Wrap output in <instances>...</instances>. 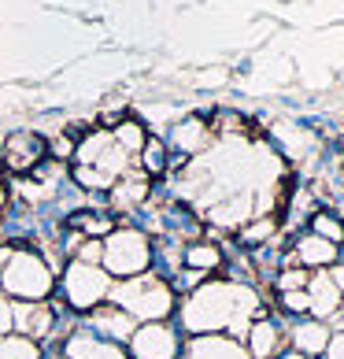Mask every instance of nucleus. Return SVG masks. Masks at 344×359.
Instances as JSON below:
<instances>
[{
  "label": "nucleus",
  "mask_w": 344,
  "mask_h": 359,
  "mask_svg": "<svg viewBox=\"0 0 344 359\" xmlns=\"http://www.w3.org/2000/svg\"><path fill=\"white\" fill-rule=\"evenodd\" d=\"M256 315H259V297L256 289L241 282H204L181 304V326L193 337L207 334L245 337L248 326L256 323Z\"/></svg>",
  "instance_id": "1"
},
{
  "label": "nucleus",
  "mask_w": 344,
  "mask_h": 359,
  "mask_svg": "<svg viewBox=\"0 0 344 359\" xmlns=\"http://www.w3.org/2000/svg\"><path fill=\"white\" fill-rule=\"evenodd\" d=\"M111 297H115V308H123L130 318H144V323H163L174 311V289L152 274H141V278H130V282L115 285Z\"/></svg>",
  "instance_id": "2"
},
{
  "label": "nucleus",
  "mask_w": 344,
  "mask_h": 359,
  "mask_svg": "<svg viewBox=\"0 0 344 359\" xmlns=\"http://www.w3.org/2000/svg\"><path fill=\"white\" fill-rule=\"evenodd\" d=\"M0 289L22 304H41L52 292V271L34 252H11V259L0 271Z\"/></svg>",
  "instance_id": "3"
},
{
  "label": "nucleus",
  "mask_w": 344,
  "mask_h": 359,
  "mask_svg": "<svg viewBox=\"0 0 344 359\" xmlns=\"http://www.w3.org/2000/svg\"><path fill=\"white\" fill-rule=\"evenodd\" d=\"M104 271H108L111 278H123V282H130V278H141L144 271H149L152 263V245L149 237H144L141 230H115L108 241H104Z\"/></svg>",
  "instance_id": "4"
},
{
  "label": "nucleus",
  "mask_w": 344,
  "mask_h": 359,
  "mask_svg": "<svg viewBox=\"0 0 344 359\" xmlns=\"http://www.w3.org/2000/svg\"><path fill=\"white\" fill-rule=\"evenodd\" d=\"M63 292H67L71 308L78 311H92L100 308L104 297H111V274L92 267V263H71L67 274H63Z\"/></svg>",
  "instance_id": "5"
},
{
  "label": "nucleus",
  "mask_w": 344,
  "mask_h": 359,
  "mask_svg": "<svg viewBox=\"0 0 344 359\" xmlns=\"http://www.w3.org/2000/svg\"><path fill=\"white\" fill-rule=\"evenodd\" d=\"M178 348H181L178 334L167 323H144V326L134 330V337H130L134 359H174Z\"/></svg>",
  "instance_id": "6"
},
{
  "label": "nucleus",
  "mask_w": 344,
  "mask_h": 359,
  "mask_svg": "<svg viewBox=\"0 0 344 359\" xmlns=\"http://www.w3.org/2000/svg\"><path fill=\"white\" fill-rule=\"evenodd\" d=\"M340 259V252H337V245H329L326 237H319V233H300L296 241H293V263L296 267H303V271H326V267H333V263Z\"/></svg>",
  "instance_id": "7"
},
{
  "label": "nucleus",
  "mask_w": 344,
  "mask_h": 359,
  "mask_svg": "<svg viewBox=\"0 0 344 359\" xmlns=\"http://www.w3.org/2000/svg\"><path fill=\"white\" fill-rule=\"evenodd\" d=\"M45 159V141L37 137V134H26V130H19V134H11L4 141V163L11 170H34L37 163Z\"/></svg>",
  "instance_id": "8"
},
{
  "label": "nucleus",
  "mask_w": 344,
  "mask_h": 359,
  "mask_svg": "<svg viewBox=\"0 0 344 359\" xmlns=\"http://www.w3.org/2000/svg\"><path fill=\"white\" fill-rule=\"evenodd\" d=\"M329 337H333V330H329L326 323H319V318H300V323H296L293 330H289L293 352H300V355H311V359L326 355V348H329Z\"/></svg>",
  "instance_id": "9"
},
{
  "label": "nucleus",
  "mask_w": 344,
  "mask_h": 359,
  "mask_svg": "<svg viewBox=\"0 0 344 359\" xmlns=\"http://www.w3.org/2000/svg\"><path fill=\"white\" fill-rule=\"evenodd\" d=\"M245 341H248L245 348L252 359H277L282 355V344H285V334L277 323H270V318H256V323L248 326Z\"/></svg>",
  "instance_id": "10"
},
{
  "label": "nucleus",
  "mask_w": 344,
  "mask_h": 359,
  "mask_svg": "<svg viewBox=\"0 0 344 359\" xmlns=\"http://www.w3.org/2000/svg\"><path fill=\"white\" fill-rule=\"evenodd\" d=\"M308 297H311V318H319V323H326V318H337V311L344 308V297L337 292V285L329 282L326 271H315V274H311Z\"/></svg>",
  "instance_id": "11"
},
{
  "label": "nucleus",
  "mask_w": 344,
  "mask_h": 359,
  "mask_svg": "<svg viewBox=\"0 0 344 359\" xmlns=\"http://www.w3.org/2000/svg\"><path fill=\"white\" fill-rule=\"evenodd\" d=\"M189 359H252V355H248V348L237 337L207 334V337H193Z\"/></svg>",
  "instance_id": "12"
},
{
  "label": "nucleus",
  "mask_w": 344,
  "mask_h": 359,
  "mask_svg": "<svg viewBox=\"0 0 344 359\" xmlns=\"http://www.w3.org/2000/svg\"><path fill=\"white\" fill-rule=\"evenodd\" d=\"M211 137H215V130H211L204 118H185V123L174 130V144L181 149V156H196V152H204Z\"/></svg>",
  "instance_id": "13"
},
{
  "label": "nucleus",
  "mask_w": 344,
  "mask_h": 359,
  "mask_svg": "<svg viewBox=\"0 0 344 359\" xmlns=\"http://www.w3.org/2000/svg\"><path fill=\"white\" fill-rule=\"evenodd\" d=\"M92 323L104 326V334H108L111 341H130L134 337V318H130L123 308H97L92 311Z\"/></svg>",
  "instance_id": "14"
},
{
  "label": "nucleus",
  "mask_w": 344,
  "mask_h": 359,
  "mask_svg": "<svg viewBox=\"0 0 344 359\" xmlns=\"http://www.w3.org/2000/svg\"><path fill=\"white\" fill-rule=\"evenodd\" d=\"M71 359H126V352L115 341H100V337H74L71 341Z\"/></svg>",
  "instance_id": "15"
},
{
  "label": "nucleus",
  "mask_w": 344,
  "mask_h": 359,
  "mask_svg": "<svg viewBox=\"0 0 344 359\" xmlns=\"http://www.w3.org/2000/svg\"><path fill=\"white\" fill-rule=\"evenodd\" d=\"M181 263H185V271H196V274H211V271H219V263H222V252L215 245H204V241H196L181 252Z\"/></svg>",
  "instance_id": "16"
},
{
  "label": "nucleus",
  "mask_w": 344,
  "mask_h": 359,
  "mask_svg": "<svg viewBox=\"0 0 344 359\" xmlns=\"http://www.w3.org/2000/svg\"><path fill=\"white\" fill-rule=\"evenodd\" d=\"M15 318L22 323V330H26V337H45L48 330H52V311L45 308V304H26V308H19L15 311Z\"/></svg>",
  "instance_id": "17"
},
{
  "label": "nucleus",
  "mask_w": 344,
  "mask_h": 359,
  "mask_svg": "<svg viewBox=\"0 0 344 359\" xmlns=\"http://www.w3.org/2000/svg\"><path fill=\"white\" fill-rule=\"evenodd\" d=\"M274 233H277V219L274 215H256L252 222L241 226V241L245 245H263V241H270Z\"/></svg>",
  "instance_id": "18"
},
{
  "label": "nucleus",
  "mask_w": 344,
  "mask_h": 359,
  "mask_svg": "<svg viewBox=\"0 0 344 359\" xmlns=\"http://www.w3.org/2000/svg\"><path fill=\"white\" fill-rule=\"evenodd\" d=\"M37 344L22 334H4L0 337V359H37Z\"/></svg>",
  "instance_id": "19"
},
{
  "label": "nucleus",
  "mask_w": 344,
  "mask_h": 359,
  "mask_svg": "<svg viewBox=\"0 0 344 359\" xmlns=\"http://www.w3.org/2000/svg\"><path fill=\"white\" fill-rule=\"evenodd\" d=\"M311 233H319V237H326L329 245L340 248V241H344V222H340L337 215H329V211H315V215H311Z\"/></svg>",
  "instance_id": "20"
},
{
  "label": "nucleus",
  "mask_w": 344,
  "mask_h": 359,
  "mask_svg": "<svg viewBox=\"0 0 344 359\" xmlns=\"http://www.w3.org/2000/svg\"><path fill=\"white\" fill-rule=\"evenodd\" d=\"M141 159H144V175H163L167 170V144L163 141H144Z\"/></svg>",
  "instance_id": "21"
},
{
  "label": "nucleus",
  "mask_w": 344,
  "mask_h": 359,
  "mask_svg": "<svg viewBox=\"0 0 344 359\" xmlns=\"http://www.w3.org/2000/svg\"><path fill=\"white\" fill-rule=\"evenodd\" d=\"M311 282V271H303V267H289L277 274V289L282 292H296V289H308Z\"/></svg>",
  "instance_id": "22"
},
{
  "label": "nucleus",
  "mask_w": 344,
  "mask_h": 359,
  "mask_svg": "<svg viewBox=\"0 0 344 359\" xmlns=\"http://www.w3.org/2000/svg\"><path fill=\"white\" fill-rule=\"evenodd\" d=\"M282 308H285V311H293V315H311V297H308V289L282 292Z\"/></svg>",
  "instance_id": "23"
},
{
  "label": "nucleus",
  "mask_w": 344,
  "mask_h": 359,
  "mask_svg": "<svg viewBox=\"0 0 344 359\" xmlns=\"http://www.w3.org/2000/svg\"><path fill=\"white\" fill-rule=\"evenodd\" d=\"M11 323H15V311H11V304L4 300V292H0V337L11 330Z\"/></svg>",
  "instance_id": "24"
},
{
  "label": "nucleus",
  "mask_w": 344,
  "mask_h": 359,
  "mask_svg": "<svg viewBox=\"0 0 344 359\" xmlns=\"http://www.w3.org/2000/svg\"><path fill=\"white\" fill-rule=\"evenodd\" d=\"M326 274H329V282L337 285V292H340V297H344V259H337V263H333V267H329Z\"/></svg>",
  "instance_id": "25"
},
{
  "label": "nucleus",
  "mask_w": 344,
  "mask_h": 359,
  "mask_svg": "<svg viewBox=\"0 0 344 359\" xmlns=\"http://www.w3.org/2000/svg\"><path fill=\"white\" fill-rule=\"evenodd\" d=\"M326 359H344V334H333V337H329Z\"/></svg>",
  "instance_id": "26"
},
{
  "label": "nucleus",
  "mask_w": 344,
  "mask_h": 359,
  "mask_svg": "<svg viewBox=\"0 0 344 359\" xmlns=\"http://www.w3.org/2000/svg\"><path fill=\"white\" fill-rule=\"evenodd\" d=\"M277 359H311V355H300V352H282Z\"/></svg>",
  "instance_id": "27"
}]
</instances>
